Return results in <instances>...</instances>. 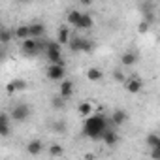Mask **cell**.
<instances>
[{"mask_svg": "<svg viewBox=\"0 0 160 160\" xmlns=\"http://www.w3.org/2000/svg\"><path fill=\"white\" fill-rule=\"evenodd\" d=\"M13 38H17V40H27V38H30L28 25H19V27L13 30Z\"/></svg>", "mask_w": 160, "mask_h": 160, "instance_id": "17", "label": "cell"}, {"mask_svg": "<svg viewBox=\"0 0 160 160\" xmlns=\"http://www.w3.org/2000/svg\"><path fill=\"white\" fill-rule=\"evenodd\" d=\"M126 121H128V113H126L124 109H115V111H113V115H111L113 126H121V124H124Z\"/></svg>", "mask_w": 160, "mask_h": 160, "instance_id": "13", "label": "cell"}, {"mask_svg": "<svg viewBox=\"0 0 160 160\" xmlns=\"http://www.w3.org/2000/svg\"><path fill=\"white\" fill-rule=\"evenodd\" d=\"M28 117H30V108H28L27 104H17V106H13L12 111H10V119L15 121V122H23V121H27Z\"/></svg>", "mask_w": 160, "mask_h": 160, "instance_id": "6", "label": "cell"}, {"mask_svg": "<svg viewBox=\"0 0 160 160\" xmlns=\"http://www.w3.org/2000/svg\"><path fill=\"white\" fill-rule=\"evenodd\" d=\"M2 28H4V25H2V23H0V32H2Z\"/></svg>", "mask_w": 160, "mask_h": 160, "instance_id": "32", "label": "cell"}, {"mask_svg": "<svg viewBox=\"0 0 160 160\" xmlns=\"http://www.w3.org/2000/svg\"><path fill=\"white\" fill-rule=\"evenodd\" d=\"M77 2L81 4V6H85V8H89V6L92 4V0H77Z\"/></svg>", "mask_w": 160, "mask_h": 160, "instance_id": "31", "label": "cell"}, {"mask_svg": "<svg viewBox=\"0 0 160 160\" xmlns=\"http://www.w3.org/2000/svg\"><path fill=\"white\" fill-rule=\"evenodd\" d=\"M122 85H124L126 92H130V94H138L143 89V83H141L139 77H128V79H124V81H122Z\"/></svg>", "mask_w": 160, "mask_h": 160, "instance_id": "7", "label": "cell"}, {"mask_svg": "<svg viewBox=\"0 0 160 160\" xmlns=\"http://www.w3.org/2000/svg\"><path fill=\"white\" fill-rule=\"evenodd\" d=\"M13 85H15L17 91H25L27 89V81H25V79H13Z\"/></svg>", "mask_w": 160, "mask_h": 160, "instance_id": "25", "label": "cell"}, {"mask_svg": "<svg viewBox=\"0 0 160 160\" xmlns=\"http://www.w3.org/2000/svg\"><path fill=\"white\" fill-rule=\"evenodd\" d=\"M57 42H58L60 45H66V43L70 42V28H68V27H62V28L58 30V36H57Z\"/></svg>", "mask_w": 160, "mask_h": 160, "instance_id": "19", "label": "cell"}, {"mask_svg": "<svg viewBox=\"0 0 160 160\" xmlns=\"http://www.w3.org/2000/svg\"><path fill=\"white\" fill-rule=\"evenodd\" d=\"M149 28H151V23H149L147 19H143V21L139 23V32L145 34V32H149Z\"/></svg>", "mask_w": 160, "mask_h": 160, "instance_id": "26", "label": "cell"}, {"mask_svg": "<svg viewBox=\"0 0 160 160\" xmlns=\"http://www.w3.org/2000/svg\"><path fill=\"white\" fill-rule=\"evenodd\" d=\"M121 62H122V66L130 68V66H134V64L138 62V55H136L134 51H124L122 57H121Z\"/></svg>", "mask_w": 160, "mask_h": 160, "instance_id": "15", "label": "cell"}, {"mask_svg": "<svg viewBox=\"0 0 160 160\" xmlns=\"http://www.w3.org/2000/svg\"><path fill=\"white\" fill-rule=\"evenodd\" d=\"M43 55L49 60V64H53V62H64L62 60V45L58 42H45Z\"/></svg>", "mask_w": 160, "mask_h": 160, "instance_id": "4", "label": "cell"}, {"mask_svg": "<svg viewBox=\"0 0 160 160\" xmlns=\"http://www.w3.org/2000/svg\"><path fill=\"white\" fill-rule=\"evenodd\" d=\"M100 139L104 141V145H108V147H115V145L119 143V134H117V130L108 128V130L102 134V138H100Z\"/></svg>", "mask_w": 160, "mask_h": 160, "instance_id": "9", "label": "cell"}, {"mask_svg": "<svg viewBox=\"0 0 160 160\" xmlns=\"http://www.w3.org/2000/svg\"><path fill=\"white\" fill-rule=\"evenodd\" d=\"M28 30H30V38H43L45 36V25L43 23H30Z\"/></svg>", "mask_w": 160, "mask_h": 160, "instance_id": "12", "label": "cell"}, {"mask_svg": "<svg viewBox=\"0 0 160 160\" xmlns=\"http://www.w3.org/2000/svg\"><path fill=\"white\" fill-rule=\"evenodd\" d=\"M113 79H115V81H119V83H122L126 77L122 75V72H121V70H115V72H113Z\"/></svg>", "mask_w": 160, "mask_h": 160, "instance_id": "27", "label": "cell"}, {"mask_svg": "<svg viewBox=\"0 0 160 160\" xmlns=\"http://www.w3.org/2000/svg\"><path fill=\"white\" fill-rule=\"evenodd\" d=\"M92 27H94V19L89 13H81V17H79V21L75 25V28H79V30H91Z\"/></svg>", "mask_w": 160, "mask_h": 160, "instance_id": "11", "label": "cell"}, {"mask_svg": "<svg viewBox=\"0 0 160 160\" xmlns=\"http://www.w3.org/2000/svg\"><path fill=\"white\" fill-rule=\"evenodd\" d=\"M77 113L81 115L83 119H85V117H89V115L92 113V104H91V102H81V104L77 106Z\"/></svg>", "mask_w": 160, "mask_h": 160, "instance_id": "18", "label": "cell"}, {"mask_svg": "<svg viewBox=\"0 0 160 160\" xmlns=\"http://www.w3.org/2000/svg\"><path fill=\"white\" fill-rule=\"evenodd\" d=\"M145 145L149 149H154V147H160V136L158 134H149L145 138Z\"/></svg>", "mask_w": 160, "mask_h": 160, "instance_id": "21", "label": "cell"}, {"mask_svg": "<svg viewBox=\"0 0 160 160\" xmlns=\"http://www.w3.org/2000/svg\"><path fill=\"white\" fill-rule=\"evenodd\" d=\"M43 45H45L43 38H27V40H21V51L27 57H36L38 53H43Z\"/></svg>", "mask_w": 160, "mask_h": 160, "instance_id": "2", "label": "cell"}, {"mask_svg": "<svg viewBox=\"0 0 160 160\" xmlns=\"http://www.w3.org/2000/svg\"><path fill=\"white\" fill-rule=\"evenodd\" d=\"M109 128V121L106 119V115H102V113H98V115H89V117H85V121H83V134L89 138V139H94V141H98L100 138H102V134L106 132Z\"/></svg>", "mask_w": 160, "mask_h": 160, "instance_id": "1", "label": "cell"}, {"mask_svg": "<svg viewBox=\"0 0 160 160\" xmlns=\"http://www.w3.org/2000/svg\"><path fill=\"white\" fill-rule=\"evenodd\" d=\"M47 79L51 81H62L64 75H66V68H64V62H53L47 66Z\"/></svg>", "mask_w": 160, "mask_h": 160, "instance_id": "5", "label": "cell"}, {"mask_svg": "<svg viewBox=\"0 0 160 160\" xmlns=\"http://www.w3.org/2000/svg\"><path fill=\"white\" fill-rule=\"evenodd\" d=\"M66 45L70 47V51H72V53H92V49H94V43H92V40L79 38V36H75V38H70V42H68Z\"/></svg>", "mask_w": 160, "mask_h": 160, "instance_id": "3", "label": "cell"}, {"mask_svg": "<svg viewBox=\"0 0 160 160\" xmlns=\"http://www.w3.org/2000/svg\"><path fill=\"white\" fill-rule=\"evenodd\" d=\"M79 17H81V12H77V10H70V12H68V15H66V23H68L70 27H75V25H77V21H79Z\"/></svg>", "mask_w": 160, "mask_h": 160, "instance_id": "20", "label": "cell"}, {"mask_svg": "<svg viewBox=\"0 0 160 160\" xmlns=\"http://www.w3.org/2000/svg\"><path fill=\"white\" fill-rule=\"evenodd\" d=\"M27 151H28V154H32V156L40 154V152L43 151V143H42V139H32V141L27 145Z\"/></svg>", "mask_w": 160, "mask_h": 160, "instance_id": "16", "label": "cell"}, {"mask_svg": "<svg viewBox=\"0 0 160 160\" xmlns=\"http://www.w3.org/2000/svg\"><path fill=\"white\" fill-rule=\"evenodd\" d=\"M62 152H64V151H62V147H60V145H57V143L49 147V154H51V156H62Z\"/></svg>", "mask_w": 160, "mask_h": 160, "instance_id": "23", "label": "cell"}, {"mask_svg": "<svg viewBox=\"0 0 160 160\" xmlns=\"http://www.w3.org/2000/svg\"><path fill=\"white\" fill-rule=\"evenodd\" d=\"M6 92H8V94H15V92H17V89H15L13 81H10V83L6 85Z\"/></svg>", "mask_w": 160, "mask_h": 160, "instance_id": "28", "label": "cell"}, {"mask_svg": "<svg viewBox=\"0 0 160 160\" xmlns=\"http://www.w3.org/2000/svg\"><path fill=\"white\" fill-rule=\"evenodd\" d=\"M87 79H89L91 83H98V81H102V79H104V72L100 68L92 66V68L87 70Z\"/></svg>", "mask_w": 160, "mask_h": 160, "instance_id": "14", "label": "cell"}, {"mask_svg": "<svg viewBox=\"0 0 160 160\" xmlns=\"http://www.w3.org/2000/svg\"><path fill=\"white\" fill-rule=\"evenodd\" d=\"M151 156H152L154 160H160V147H154V149H151Z\"/></svg>", "mask_w": 160, "mask_h": 160, "instance_id": "30", "label": "cell"}, {"mask_svg": "<svg viewBox=\"0 0 160 160\" xmlns=\"http://www.w3.org/2000/svg\"><path fill=\"white\" fill-rule=\"evenodd\" d=\"M12 40H13V30L12 28H2V32H0V43L8 45Z\"/></svg>", "mask_w": 160, "mask_h": 160, "instance_id": "22", "label": "cell"}, {"mask_svg": "<svg viewBox=\"0 0 160 160\" xmlns=\"http://www.w3.org/2000/svg\"><path fill=\"white\" fill-rule=\"evenodd\" d=\"M64 102H66V100L58 96V98H53V100H51V106H53L55 109H62V108H64Z\"/></svg>", "mask_w": 160, "mask_h": 160, "instance_id": "24", "label": "cell"}, {"mask_svg": "<svg viewBox=\"0 0 160 160\" xmlns=\"http://www.w3.org/2000/svg\"><path fill=\"white\" fill-rule=\"evenodd\" d=\"M58 91H60V98L70 100V98L73 96V81H70V79H62Z\"/></svg>", "mask_w": 160, "mask_h": 160, "instance_id": "10", "label": "cell"}, {"mask_svg": "<svg viewBox=\"0 0 160 160\" xmlns=\"http://www.w3.org/2000/svg\"><path fill=\"white\" fill-rule=\"evenodd\" d=\"M53 128H55L57 132H60V134H62V132L66 130V124H64V122H55V124H53Z\"/></svg>", "mask_w": 160, "mask_h": 160, "instance_id": "29", "label": "cell"}, {"mask_svg": "<svg viewBox=\"0 0 160 160\" xmlns=\"http://www.w3.org/2000/svg\"><path fill=\"white\" fill-rule=\"evenodd\" d=\"M12 134V119L8 113L0 111V138H8Z\"/></svg>", "mask_w": 160, "mask_h": 160, "instance_id": "8", "label": "cell"}]
</instances>
